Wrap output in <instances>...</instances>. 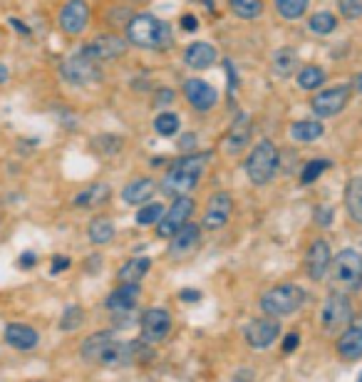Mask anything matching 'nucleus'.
I'll list each match as a JSON object with an SVG mask.
<instances>
[{"mask_svg": "<svg viewBox=\"0 0 362 382\" xmlns=\"http://www.w3.org/2000/svg\"><path fill=\"white\" fill-rule=\"evenodd\" d=\"M206 159H209V154H186L179 162H174L162 182L164 194L176 199V196H184L186 191H191L204 174Z\"/></svg>", "mask_w": 362, "mask_h": 382, "instance_id": "obj_1", "label": "nucleus"}, {"mask_svg": "<svg viewBox=\"0 0 362 382\" xmlns=\"http://www.w3.org/2000/svg\"><path fill=\"white\" fill-rule=\"evenodd\" d=\"M127 37L131 45L144 47V50H167L172 47V30L167 23L149 13H139L127 23Z\"/></svg>", "mask_w": 362, "mask_h": 382, "instance_id": "obj_2", "label": "nucleus"}, {"mask_svg": "<svg viewBox=\"0 0 362 382\" xmlns=\"http://www.w3.org/2000/svg\"><path fill=\"white\" fill-rule=\"evenodd\" d=\"M330 283L335 293H355L362 288V256L355 248H345L330 263Z\"/></svg>", "mask_w": 362, "mask_h": 382, "instance_id": "obj_3", "label": "nucleus"}, {"mask_svg": "<svg viewBox=\"0 0 362 382\" xmlns=\"http://www.w3.org/2000/svg\"><path fill=\"white\" fill-rule=\"evenodd\" d=\"M305 303V291L293 283H283V286H276L261 298V308L271 318H285V315H293L300 305Z\"/></svg>", "mask_w": 362, "mask_h": 382, "instance_id": "obj_4", "label": "nucleus"}, {"mask_svg": "<svg viewBox=\"0 0 362 382\" xmlns=\"http://www.w3.org/2000/svg\"><path fill=\"white\" fill-rule=\"evenodd\" d=\"M278 169V149L271 139H261L246 159V174L253 184H268Z\"/></svg>", "mask_w": 362, "mask_h": 382, "instance_id": "obj_5", "label": "nucleus"}, {"mask_svg": "<svg viewBox=\"0 0 362 382\" xmlns=\"http://www.w3.org/2000/svg\"><path fill=\"white\" fill-rule=\"evenodd\" d=\"M350 320H352V303L345 293H332L330 298L323 303L321 325L328 336L340 333V330H347L350 328Z\"/></svg>", "mask_w": 362, "mask_h": 382, "instance_id": "obj_6", "label": "nucleus"}, {"mask_svg": "<svg viewBox=\"0 0 362 382\" xmlns=\"http://www.w3.org/2000/svg\"><path fill=\"white\" fill-rule=\"evenodd\" d=\"M194 209H196L194 199H189V196H176L174 204H172V209L164 211L162 221H159V229H157L159 238H172V236L191 219Z\"/></svg>", "mask_w": 362, "mask_h": 382, "instance_id": "obj_7", "label": "nucleus"}, {"mask_svg": "<svg viewBox=\"0 0 362 382\" xmlns=\"http://www.w3.org/2000/svg\"><path fill=\"white\" fill-rule=\"evenodd\" d=\"M243 336H246V343L253 348V350H266L268 345H273L280 336V323L278 318H256L246 325L243 330Z\"/></svg>", "mask_w": 362, "mask_h": 382, "instance_id": "obj_8", "label": "nucleus"}, {"mask_svg": "<svg viewBox=\"0 0 362 382\" xmlns=\"http://www.w3.org/2000/svg\"><path fill=\"white\" fill-rule=\"evenodd\" d=\"M127 53V42L119 35H102L97 40H92L89 45H84L79 50V55H84L92 63H107V60H117Z\"/></svg>", "mask_w": 362, "mask_h": 382, "instance_id": "obj_9", "label": "nucleus"}, {"mask_svg": "<svg viewBox=\"0 0 362 382\" xmlns=\"http://www.w3.org/2000/svg\"><path fill=\"white\" fill-rule=\"evenodd\" d=\"M139 328H142L144 343H162L172 330V315H169L167 308H149L144 310Z\"/></svg>", "mask_w": 362, "mask_h": 382, "instance_id": "obj_10", "label": "nucleus"}, {"mask_svg": "<svg viewBox=\"0 0 362 382\" xmlns=\"http://www.w3.org/2000/svg\"><path fill=\"white\" fill-rule=\"evenodd\" d=\"M347 100H350V87L347 84H340V87H330L325 92H318L310 102L313 112L318 117H335L337 112L345 110Z\"/></svg>", "mask_w": 362, "mask_h": 382, "instance_id": "obj_11", "label": "nucleus"}, {"mask_svg": "<svg viewBox=\"0 0 362 382\" xmlns=\"http://www.w3.org/2000/svg\"><path fill=\"white\" fill-rule=\"evenodd\" d=\"M330 263H332V256H330L328 241L318 238V241L310 243L308 253H305V271H308L310 281H323V278L330 273Z\"/></svg>", "mask_w": 362, "mask_h": 382, "instance_id": "obj_12", "label": "nucleus"}, {"mask_svg": "<svg viewBox=\"0 0 362 382\" xmlns=\"http://www.w3.org/2000/svg\"><path fill=\"white\" fill-rule=\"evenodd\" d=\"M231 211H233V201L231 196L226 194V191H219V194L211 196L209 206L204 211V229L206 231H219L226 226V221L231 219Z\"/></svg>", "mask_w": 362, "mask_h": 382, "instance_id": "obj_13", "label": "nucleus"}, {"mask_svg": "<svg viewBox=\"0 0 362 382\" xmlns=\"http://www.w3.org/2000/svg\"><path fill=\"white\" fill-rule=\"evenodd\" d=\"M60 72H63V77L70 79L72 84H89V82H95V79H100L97 63L87 60L84 55H75V58H70L67 63H63Z\"/></svg>", "mask_w": 362, "mask_h": 382, "instance_id": "obj_14", "label": "nucleus"}, {"mask_svg": "<svg viewBox=\"0 0 362 382\" xmlns=\"http://www.w3.org/2000/svg\"><path fill=\"white\" fill-rule=\"evenodd\" d=\"M89 23V8L84 0H70L60 13V27L67 35H79Z\"/></svg>", "mask_w": 362, "mask_h": 382, "instance_id": "obj_15", "label": "nucleus"}, {"mask_svg": "<svg viewBox=\"0 0 362 382\" xmlns=\"http://www.w3.org/2000/svg\"><path fill=\"white\" fill-rule=\"evenodd\" d=\"M201 241V229L194 224H184L176 234L172 236V243H169V256L172 258H181L189 256V253L196 251Z\"/></svg>", "mask_w": 362, "mask_h": 382, "instance_id": "obj_16", "label": "nucleus"}, {"mask_svg": "<svg viewBox=\"0 0 362 382\" xmlns=\"http://www.w3.org/2000/svg\"><path fill=\"white\" fill-rule=\"evenodd\" d=\"M139 293H142L139 283H122L119 288L112 291V295L107 298V308H110L115 315L131 313L139 303Z\"/></svg>", "mask_w": 362, "mask_h": 382, "instance_id": "obj_17", "label": "nucleus"}, {"mask_svg": "<svg viewBox=\"0 0 362 382\" xmlns=\"http://www.w3.org/2000/svg\"><path fill=\"white\" fill-rule=\"evenodd\" d=\"M184 94H186V100L191 102V107L199 112L211 110V107L216 105V100H219L216 89L211 87L209 82H204V79H189V82L184 84Z\"/></svg>", "mask_w": 362, "mask_h": 382, "instance_id": "obj_18", "label": "nucleus"}, {"mask_svg": "<svg viewBox=\"0 0 362 382\" xmlns=\"http://www.w3.org/2000/svg\"><path fill=\"white\" fill-rule=\"evenodd\" d=\"M6 340H8V345H13L15 350H32L40 338H37L35 328H30V325L11 323V325H6Z\"/></svg>", "mask_w": 362, "mask_h": 382, "instance_id": "obj_19", "label": "nucleus"}, {"mask_svg": "<svg viewBox=\"0 0 362 382\" xmlns=\"http://www.w3.org/2000/svg\"><path fill=\"white\" fill-rule=\"evenodd\" d=\"M337 355L342 360L352 362V360H360L362 357V328H347L342 330L340 340H337Z\"/></svg>", "mask_w": 362, "mask_h": 382, "instance_id": "obj_20", "label": "nucleus"}, {"mask_svg": "<svg viewBox=\"0 0 362 382\" xmlns=\"http://www.w3.org/2000/svg\"><path fill=\"white\" fill-rule=\"evenodd\" d=\"M154 194H157V182H154V179H134V182L124 186L122 199H124L127 204L142 206L144 201H149Z\"/></svg>", "mask_w": 362, "mask_h": 382, "instance_id": "obj_21", "label": "nucleus"}, {"mask_svg": "<svg viewBox=\"0 0 362 382\" xmlns=\"http://www.w3.org/2000/svg\"><path fill=\"white\" fill-rule=\"evenodd\" d=\"M112 340H115V336H112L110 330L95 333V336H89L87 340L82 343V352H79V355H82L87 362H95V365H100L102 355H105L107 348L112 345Z\"/></svg>", "mask_w": 362, "mask_h": 382, "instance_id": "obj_22", "label": "nucleus"}, {"mask_svg": "<svg viewBox=\"0 0 362 382\" xmlns=\"http://www.w3.org/2000/svg\"><path fill=\"white\" fill-rule=\"evenodd\" d=\"M251 139V120L248 115H241L228 129V136H226V152L228 154H238Z\"/></svg>", "mask_w": 362, "mask_h": 382, "instance_id": "obj_23", "label": "nucleus"}, {"mask_svg": "<svg viewBox=\"0 0 362 382\" xmlns=\"http://www.w3.org/2000/svg\"><path fill=\"white\" fill-rule=\"evenodd\" d=\"M184 60L189 68L206 70L216 63V50H214V45H209V42H194V45L186 47Z\"/></svg>", "mask_w": 362, "mask_h": 382, "instance_id": "obj_24", "label": "nucleus"}, {"mask_svg": "<svg viewBox=\"0 0 362 382\" xmlns=\"http://www.w3.org/2000/svg\"><path fill=\"white\" fill-rule=\"evenodd\" d=\"M273 72H276V77H290L293 72H298V68H300V60H298V55H295V50L293 47H280V50H276V55H273Z\"/></svg>", "mask_w": 362, "mask_h": 382, "instance_id": "obj_25", "label": "nucleus"}, {"mask_svg": "<svg viewBox=\"0 0 362 382\" xmlns=\"http://www.w3.org/2000/svg\"><path fill=\"white\" fill-rule=\"evenodd\" d=\"M87 236L95 246H105V243H110L115 238V224L107 216H95L87 226Z\"/></svg>", "mask_w": 362, "mask_h": 382, "instance_id": "obj_26", "label": "nucleus"}, {"mask_svg": "<svg viewBox=\"0 0 362 382\" xmlns=\"http://www.w3.org/2000/svg\"><path fill=\"white\" fill-rule=\"evenodd\" d=\"M345 206L350 219L362 224V177L350 179V184L345 189Z\"/></svg>", "mask_w": 362, "mask_h": 382, "instance_id": "obj_27", "label": "nucleus"}, {"mask_svg": "<svg viewBox=\"0 0 362 382\" xmlns=\"http://www.w3.org/2000/svg\"><path fill=\"white\" fill-rule=\"evenodd\" d=\"M149 268H152V261H149V258H144V256L131 258V261H127L124 266L119 268V281L122 283H139L149 273Z\"/></svg>", "mask_w": 362, "mask_h": 382, "instance_id": "obj_28", "label": "nucleus"}, {"mask_svg": "<svg viewBox=\"0 0 362 382\" xmlns=\"http://www.w3.org/2000/svg\"><path fill=\"white\" fill-rule=\"evenodd\" d=\"M110 199V186L107 184H92L82 191V194L75 199L77 206H84V209H92V206H100Z\"/></svg>", "mask_w": 362, "mask_h": 382, "instance_id": "obj_29", "label": "nucleus"}, {"mask_svg": "<svg viewBox=\"0 0 362 382\" xmlns=\"http://www.w3.org/2000/svg\"><path fill=\"white\" fill-rule=\"evenodd\" d=\"M323 125L321 122H295L293 127H290V136H293L295 141H315L323 136Z\"/></svg>", "mask_w": 362, "mask_h": 382, "instance_id": "obj_30", "label": "nucleus"}, {"mask_svg": "<svg viewBox=\"0 0 362 382\" xmlns=\"http://www.w3.org/2000/svg\"><path fill=\"white\" fill-rule=\"evenodd\" d=\"M124 147V141L119 139L117 134H102V136H95L92 139V149L102 157H117Z\"/></svg>", "mask_w": 362, "mask_h": 382, "instance_id": "obj_31", "label": "nucleus"}, {"mask_svg": "<svg viewBox=\"0 0 362 382\" xmlns=\"http://www.w3.org/2000/svg\"><path fill=\"white\" fill-rule=\"evenodd\" d=\"M231 11L241 20H256L263 13V3L261 0H231Z\"/></svg>", "mask_w": 362, "mask_h": 382, "instance_id": "obj_32", "label": "nucleus"}, {"mask_svg": "<svg viewBox=\"0 0 362 382\" xmlns=\"http://www.w3.org/2000/svg\"><path fill=\"white\" fill-rule=\"evenodd\" d=\"M310 0H276V11L280 13V18L285 20H295L308 11Z\"/></svg>", "mask_w": 362, "mask_h": 382, "instance_id": "obj_33", "label": "nucleus"}, {"mask_svg": "<svg viewBox=\"0 0 362 382\" xmlns=\"http://www.w3.org/2000/svg\"><path fill=\"white\" fill-rule=\"evenodd\" d=\"M323 82H325V72H323L321 68H315V65H310V68H303L298 72V84L303 89H318Z\"/></svg>", "mask_w": 362, "mask_h": 382, "instance_id": "obj_34", "label": "nucleus"}, {"mask_svg": "<svg viewBox=\"0 0 362 382\" xmlns=\"http://www.w3.org/2000/svg\"><path fill=\"white\" fill-rule=\"evenodd\" d=\"M337 20L332 13H315L313 18H310V30L315 32V35H330L332 30H335Z\"/></svg>", "mask_w": 362, "mask_h": 382, "instance_id": "obj_35", "label": "nucleus"}, {"mask_svg": "<svg viewBox=\"0 0 362 382\" xmlns=\"http://www.w3.org/2000/svg\"><path fill=\"white\" fill-rule=\"evenodd\" d=\"M154 129H157L159 136H174L179 132V117L174 112H162L154 120Z\"/></svg>", "mask_w": 362, "mask_h": 382, "instance_id": "obj_36", "label": "nucleus"}, {"mask_svg": "<svg viewBox=\"0 0 362 382\" xmlns=\"http://www.w3.org/2000/svg\"><path fill=\"white\" fill-rule=\"evenodd\" d=\"M84 320V313L79 305H70L67 310L63 313V318H60V330H65V333H75V330L82 325Z\"/></svg>", "mask_w": 362, "mask_h": 382, "instance_id": "obj_37", "label": "nucleus"}, {"mask_svg": "<svg viewBox=\"0 0 362 382\" xmlns=\"http://www.w3.org/2000/svg\"><path fill=\"white\" fill-rule=\"evenodd\" d=\"M328 167H330V162H325V159H313V162H308L303 167V172H300V184H313L315 179H321V174L325 172Z\"/></svg>", "mask_w": 362, "mask_h": 382, "instance_id": "obj_38", "label": "nucleus"}, {"mask_svg": "<svg viewBox=\"0 0 362 382\" xmlns=\"http://www.w3.org/2000/svg\"><path fill=\"white\" fill-rule=\"evenodd\" d=\"M162 216H164L162 204H147V206H142V211L137 214V224L152 226V224H157V221H162Z\"/></svg>", "mask_w": 362, "mask_h": 382, "instance_id": "obj_39", "label": "nucleus"}, {"mask_svg": "<svg viewBox=\"0 0 362 382\" xmlns=\"http://www.w3.org/2000/svg\"><path fill=\"white\" fill-rule=\"evenodd\" d=\"M337 6H340L342 18H347V20L362 18V0H337Z\"/></svg>", "mask_w": 362, "mask_h": 382, "instance_id": "obj_40", "label": "nucleus"}, {"mask_svg": "<svg viewBox=\"0 0 362 382\" xmlns=\"http://www.w3.org/2000/svg\"><path fill=\"white\" fill-rule=\"evenodd\" d=\"M298 345H300L298 333H288V336H285V340H283V352H288V355H290V352H293Z\"/></svg>", "mask_w": 362, "mask_h": 382, "instance_id": "obj_41", "label": "nucleus"}, {"mask_svg": "<svg viewBox=\"0 0 362 382\" xmlns=\"http://www.w3.org/2000/svg\"><path fill=\"white\" fill-rule=\"evenodd\" d=\"M179 300H184V303H196V300H201V293L194 288H186L179 293Z\"/></svg>", "mask_w": 362, "mask_h": 382, "instance_id": "obj_42", "label": "nucleus"}, {"mask_svg": "<svg viewBox=\"0 0 362 382\" xmlns=\"http://www.w3.org/2000/svg\"><path fill=\"white\" fill-rule=\"evenodd\" d=\"M315 219H318V224L328 226L332 221V209L330 206H323V209H318V216H315Z\"/></svg>", "mask_w": 362, "mask_h": 382, "instance_id": "obj_43", "label": "nucleus"}, {"mask_svg": "<svg viewBox=\"0 0 362 382\" xmlns=\"http://www.w3.org/2000/svg\"><path fill=\"white\" fill-rule=\"evenodd\" d=\"M18 263H20V268H32V266L37 263V256H35L32 251H25V253L20 256V261H18Z\"/></svg>", "mask_w": 362, "mask_h": 382, "instance_id": "obj_44", "label": "nucleus"}, {"mask_svg": "<svg viewBox=\"0 0 362 382\" xmlns=\"http://www.w3.org/2000/svg\"><path fill=\"white\" fill-rule=\"evenodd\" d=\"M67 266H70L67 258H63V256H55V258H53V273H55V276H58V273H63Z\"/></svg>", "mask_w": 362, "mask_h": 382, "instance_id": "obj_45", "label": "nucleus"}, {"mask_svg": "<svg viewBox=\"0 0 362 382\" xmlns=\"http://www.w3.org/2000/svg\"><path fill=\"white\" fill-rule=\"evenodd\" d=\"M196 25H199V23H196V18H194V15H184V18H181V27H184V30L194 32V30H196Z\"/></svg>", "mask_w": 362, "mask_h": 382, "instance_id": "obj_46", "label": "nucleus"}, {"mask_svg": "<svg viewBox=\"0 0 362 382\" xmlns=\"http://www.w3.org/2000/svg\"><path fill=\"white\" fill-rule=\"evenodd\" d=\"M174 100V94H172V89H159V94H157V105H167V102H172Z\"/></svg>", "mask_w": 362, "mask_h": 382, "instance_id": "obj_47", "label": "nucleus"}, {"mask_svg": "<svg viewBox=\"0 0 362 382\" xmlns=\"http://www.w3.org/2000/svg\"><path fill=\"white\" fill-rule=\"evenodd\" d=\"M352 87H355L357 92L362 94V72H360V75H357V77H355V82H352Z\"/></svg>", "mask_w": 362, "mask_h": 382, "instance_id": "obj_48", "label": "nucleus"}, {"mask_svg": "<svg viewBox=\"0 0 362 382\" xmlns=\"http://www.w3.org/2000/svg\"><path fill=\"white\" fill-rule=\"evenodd\" d=\"M6 79H8V68L6 65H0V84L6 82Z\"/></svg>", "mask_w": 362, "mask_h": 382, "instance_id": "obj_49", "label": "nucleus"}, {"mask_svg": "<svg viewBox=\"0 0 362 382\" xmlns=\"http://www.w3.org/2000/svg\"><path fill=\"white\" fill-rule=\"evenodd\" d=\"M13 25H15V27H18V30H20V35H27V27H25V25H22V23H20V20H13Z\"/></svg>", "mask_w": 362, "mask_h": 382, "instance_id": "obj_50", "label": "nucleus"}, {"mask_svg": "<svg viewBox=\"0 0 362 382\" xmlns=\"http://www.w3.org/2000/svg\"><path fill=\"white\" fill-rule=\"evenodd\" d=\"M357 382H362V377H360V380H357Z\"/></svg>", "mask_w": 362, "mask_h": 382, "instance_id": "obj_51", "label": "nucleus"}]
</instances>
